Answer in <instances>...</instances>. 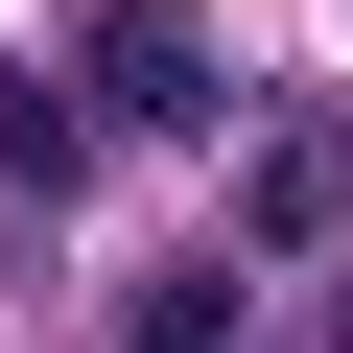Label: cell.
<instances>
[{
	"mask_svg": "<svg viewBox=\"0 0 353 353\" xmlns=\"http://www.w3.org/2000/svg\"><path fill=\"white\" fill-rule=\"evenodd\" d=\"M94 118L189 141V118H212V24H165V0H94Z\"/></svg>",
	"mask_w": 353,
	"mask_h": 353,
	"instance_id": "6da1fadb",
	"label": "cell"
},
{
	"mask_svg": "<svg viewBox=\"0 0 353 353\" xmlns=\"http://www.w3.org/2000/svg\"><path fill=\"white\" fill-rule=\"evenodd\" d=\"M236 236H259V259L353 236V141H330V118H283V141H259V189H236Z\"/></svg>",
	"mask_w": 353,
	"mask_h": 353,
	"instance_id": "7a4b0ae2",
	"label": "cell"
},
{
	"mask_svg": "<svg viewBox=\"0 0 353 353\" xmlns=\"http://www.w3.org/2000/svg\"><path fill=\"white\" fill-rule=\"evenodd\" d=\"M118 353H236V259H165V283L118 306Z\"/></svg>",
	"mask_w": 353,
	"mask_h": 353,
	"instance_id": "3957f363",
	"label": "cell"
},
{
	"mask_svg": "<svg viewBox=\"0 0 353 353\" xmlns=\"http://www.w3.org/2000/svg\"><path fill=\"white\" fill-rule=\"evenodd\" d=\"M0 189H71V94L48 71H0Z\"/></svg>",
	"mask_w": 353,
	"mask_h": 353,
	"instance_id": "277c9868",
	"label": "cell"
}]
</instances>
